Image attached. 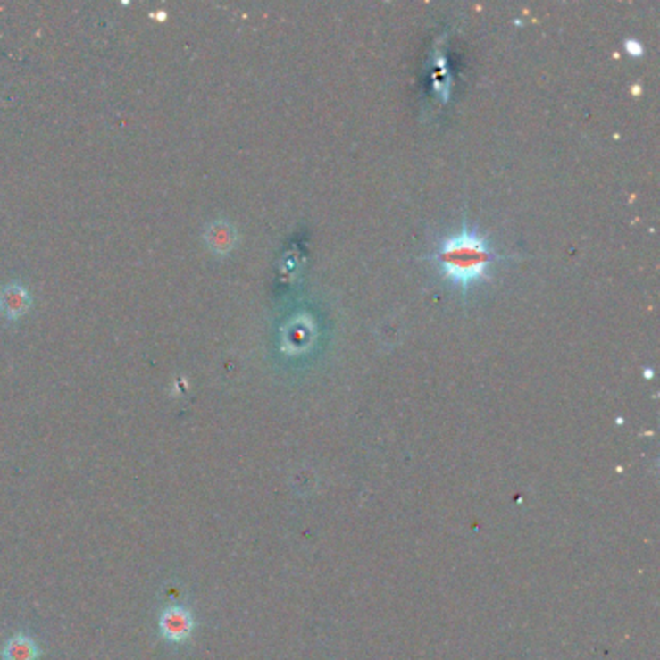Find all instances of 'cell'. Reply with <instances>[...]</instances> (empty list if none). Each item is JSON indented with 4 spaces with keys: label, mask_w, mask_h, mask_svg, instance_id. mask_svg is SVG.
Listing matches in <instances>:
<instances>
[{
    "label": "cell",
    "mask_w": 660,
    "mask_h": 660,
    "mask_svg": "<svg viewBox=\"0 0 660 660\" xmlns=\"http://www.w3.org/2000/svg\"><path fill=\"white\" fill-rule=\"evenodd\" d=\"M0 656H3V660H38L39 647L29 635L16 633L4 643Z\"/></svg>",
    "instance_id": "3"
},
{
    "label": "cell",
    "mask_w": 660,
    "mask_h": 660,
    "mask_svg": "<svg viewBox=\"0 0 660 660\" xmlns=\"http://www.w3.org/2000/svg\"><path fill=\"white\" fill-rule=\"evenodd\" d=\"M194 630L192 612L184 606L172 605L167 606L159 616V633L169 643H182L187 641Z\"/></svg>",
    "instance_id": "2"
},
{
    "label": "cell",
    "mask_w": 660,
    "mask_h": 660,
    "mask_svg": "<svg viewBox=\"0 0 660 660\" xmlns=\"http://www.w3.org/2000/svg\"><path fill=\"white\" fill-rule=\"evenodd\" d=\"M494 260L489 240L471 229L446 238L436 254V262L447 280L461 287H469L486 280Z\"/></svg>",
    "instance_id": "1"
}]
</instances>
